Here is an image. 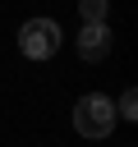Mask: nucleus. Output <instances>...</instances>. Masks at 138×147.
Wrapping results in <instances>:
<instances>
[{"label":"nucleus","instance_id":"1","mask_svg":"<svg viewBox=\"0 0 138 147\" xmlns=\"http://www.w3.org/2000/svg\"><path fill=\"white\" fill-rule=\"evenodd\" d=\"M115 119L120 115H115L110 96H101V92H87L74 101V133H83V138H110Z\"/></svg>","mask_w":138,"mask_h":147},{"label":"nucleus","instance_id":"2","mask_svg":"<svg viewBox=\"0 0 138 147\" xmlns=\"http://www.w3.org/2000/svg\"><path fill=\"white\" fill-rule=\"evenodd\" d=\"M18 51L28 60H51L60 51V23L55 18H28L18 28Z\"/></svg>","mask_w":138,"mask_h":147},{"label":"nucleus","instance_id":"3","mask_svg":"<svg viewBox=\"0 0 138 147\" xmlns=\"http://www.w3.org/2000/svg\"><path fill=\"white\" fill-rule=\"evenodd\" d=\"M78 55H83L87 64L106 60V55H110V28H106V23H83V32H78Z\"/></svg>","mask_w":138,"mask_h":147},{"label":"nucleus","instance_id":"4","mask_svg":"<svg viewBox=\"0 0 138 147\" xmlns=\"http://www.w3.org/2000/svg\"><path fill=\"white\" fill-rule=\"evenodd\" d=\"M78 9H83V23H106L110 0H78Z\"/></svg>","mask_w":138,"mask_h":147},{"label":"nucleus","instance_id":"5","mask_svg":"<svg viewBox=\"0 0 138 147\" xmlns=\"http://www.w3.org/2000/svg\"><path fill=\"white\" fill-rule=\"evenodd\" d=\"M115 115H120V119H138V92H133V87H129V92L120 96V106H115Z\"/></svg>","mask_w":138,"mask_h":147}]
</instances>
